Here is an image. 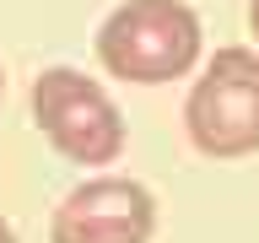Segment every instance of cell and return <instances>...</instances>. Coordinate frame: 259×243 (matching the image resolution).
Listing matches in <instances>:
<instances>
[{
  "label": "cell",
  "mask_w": 259,
  "mask_h": 243,
  "mask_svg": "<svg viewBox=\"0 0 259 243\" xmlns=\"http://www.w3.org/2000/svg\"><path fill=\"white\" fill-rule=\"evenodd\" d=\"M103 70L135 87H162L200 60V16L184 0H124L97 27Z\"/></svg>",
  "instance_id": "1"
},
{
  "label": "cell",
  "mask_w": 259,
  "mask_h": 243,
  "mask_svg": "<svg viewBox=\"0 0 259 243\" xmlns=\"http://www.w3.org/2000/svg\"><path fill=\"white\" fill-rule=\"evenodd\" d=\"M32 125L49 135V146L65 162H81V168H103L124 151V119L113 97L70 65H49L32 81Z\"/></svg>",
  "instance_id": "2"
},
{
  "label": "cell",
  "mask_w": 259,
  "mask_h": 243,
  "mask_svg": "<svg viewBox=\"0 0 259 243\" xmlns=\"http://www.w3.org/2000/svg\"><path fill=\"white\" fill-rule=\"evenodd\" d=\"M189 141L205 157H248L259 151V54L254 49H216L205 76L184 103Z\"/></svg>",
  "instance_id": "3"
},
{
  "label": "cell",
  "mask_w": 259,
  "mask_h": 243,
  "mask_svg": "<svg viewBox=\"0 0 259 243\" xmlns=\"http://www.w3.org/2000/svg\"><path fill=\"white\" fill-rule=\"evenodd\" d=\"M157 200L135 178H87L60 200L49 238L54 243H151Z\"/></svg>",
  "instance_id": "4"
},
{
  "label": "cell",
  "mask_w": 259,
  "mask_h": 243,
  "mask_svg": "<svg viewBox=\"0 0 259 243\" xmlns=\"http://www.w3.org/2000/svg\"><path fill=\"white\" fill-rule=\"evenodd\" d=\"M0 243H16V227L6 222V216H0Z\"/></svg>",
  "instance_id": "5"
},
{
  "label": "cell",
  "mask_w": 259,
  "mask_h": 243,
  "mask_svg": "<svg viewBox=\"0 0 259 243\" xmlns=\"http://www.w3.org/2000/svg\"><path fill=\"white\" fill-rule=\"evenodd\" d=\"M248 27H254V38H259V0H248Z\"/></svg>",
  "instance_id": "6"
},
{
  "label": "cell",
  "mask_w": 259,
  "mask_h": 243,
  "mask_svg": "<svg viewBox=\"0 0 259 243\" xmlns=\"http://www.w3.org/2000/svg\"><path fill=\"white\" fill-rule=\"evenodd\" d=\"M0 97H6V70H0Z\"/></svg>",
  "instance_id": "7"
}]
</instances>
